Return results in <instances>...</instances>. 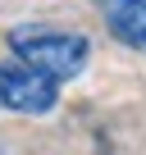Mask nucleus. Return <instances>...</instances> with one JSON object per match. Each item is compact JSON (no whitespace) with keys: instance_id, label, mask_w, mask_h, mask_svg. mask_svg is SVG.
I'll list each match as a JSON object with an SVG mask.
<instances>
[{"instance_id":"2","label":"nucleus","mask_w":146,"mask_h":155,"mask_svg":"<svg viewBox=\"0 0 146 155\" xmlns=\"http://www.w3.org/2000/svg\"><path fill=\"white\" fill-rule=\"evenodd\" d=\"M59 101V82L50 73L23 64V59H5L0 64V110L14 114H50Z\"/></svg>"},{"instance_id":"4","label":"nucleus","mask_w":146,"mask_h":155,"mask_svg":"<svg viewBox=\"0 0 146 155\" xmlns=\"http://www.w3.org/2000/svg\"><path fill=\"white\" fill-rule=\"evenodd\" d=\"M96 5H105V9H110V5H119V0H96Z\"/></svg>"},{"instance_id":"1","label":"nucleus","mask_w":146,"mask_h":155,"mask_svg":"<svg viewBox=\"0 0 146 155\" xmlns=\"http://www.w3.org/2000/svg\"><path fill=\"white\" fill-rule=\"evenodd\" d=\"M9 50L14 59L50 73L55 82H68V78H78L91 59V41L78 37V32H64V28H46V23H18L9 28Z\"/></svg>"},{"instance_id":"3","label":"nucleus","mask_w":146,"mask_h":155,"mask_svg":"<svg viewBox=\"0 0 146 155\" xmlns=\"http://www.w3.org/2000/svg\"><path fill=\"white\" fill-rule=\"evenodd\" d=\"M105 23H110L114 41H123L132 50H146V0H119V5H110Z\"/></svg>"}]
</instances>
